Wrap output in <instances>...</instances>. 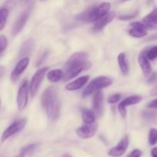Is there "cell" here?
<instances>
[{
	"instance_id": "13",
	"label": "cell",
	"mask_w": 157,
	"mask_h": 157,
	"mask_svg": "<svg viewBox=\"0 0 157 157\" xmlns=\"http://www.w3.org/2000/svg\"><path fill=\"white\" fill-rule=\"evenodd\" d=\"M141 23L146 29L157 30V7L153 9L142 19Z\"/></svg>"
},
{
	"instance_id": "22",
	"label": "cell",
	"mask_w": 157,
	"mask_h": 157,
	"mask_svg": "<svg viewBox=\"0 0 157 157\" xmlns=\"http://www.w3.org/2000/svg\"><path fill=\"white\" fill-rule=\"evenodd\" d=\"M64 72L61 69H55L48 72L47 78L50 82L57 83L63 79Z\"/></svg>"
},
{
	"instance_id": "36",
	"label": "cell",
	"mask_w": 157,
	"mask_h": 157,
	"mask_svg": "<svg viewBox=\"0 0 157 157\" xmlns=\"http://www.w3.org/2000/svg\"><path fill=\"white\" fill-rule=\"evenodd\" d=\"M156 75H156V73L151 74V75H150V78H149V79H148V82L152 83V82H153V81H156Z\"/></svg>"
},
{
	"instance_id": "31",
	"label": "cell",
	"mask_w": 157,
	"mask_h": 157,
	"mask_svg": "<svg viewBox=\"0 0 157 157\" xmlns=\"http://www.w3.org/2000/svg\"><path fill=\"white\" fill-rule=\"evenodd\" d=\"M121 99V94H114L110 95L108 98V103L109 104H116L118 101H120V100Z\"/></svg>"
},
{
	"instance_id": "39",
	"label": "cell",
	"mask_w": 157,
	"mask_h": 157,
	"mask_svg": "<svg viewBox=\"0 0 157 157\" xmlns=\"http://www.w3.org/2000/svg\"><path fill=\"white\" fill-rule=\"evenodd\" d=\"M150 94H151L152 96H157V85L151 90Z\"/></svg>"
},
{
	"instance_id": "35",
	"label": "cell",
	"mask_w": 157,
	"mask_h": 157,
	"mask_svg": "<svg viewBox=\"0 0 157 157\" xmlns=\"http://www.w3.org/2000/svg\"><path fill=\"white\" fill-rule=\"evenodd\" d=\"M148 108L150 109H157V98L156 99L153 100V101H150L147 106Z\"/></svg>"
},
{
	"instance_id": "24",
	"label": "cell",
	"mask_w": 157,
	"mask_h": 157,
	"mask_svg": "<svg viewBox=\"0 0 157 157\" xmlns=\"http://www.w3.org/2000/svg\"><path fill=\"white\" fill-rule=\"evenodd\" d=\"M8 16H9V9L7 8L0 9V31L3 29L6 23Z\"/></svg>"
},
{
	"instance_id": "21",
	"label": "cell",
	"mask_w": 157,
	"mask_h": 157,
	"mask_svg": "<svg viewBox=\"0 0 157 157\" xmlns=\"http://www.w3.org/2000/svg\"><path fill=\"white\" fill-rule=\"evenodd\" d=\"M81 117L83 122L85 124H91L95 122L96 115L93 110L87 108H84L81 110Z\"/></svg>"
},
{
	"instance_id": "7",
	"label": "cell",
	"mask_w": 157,
	"mask_h": 157,
	"mask_svg": "<svg viewBox=\"0 0 157 157\" xmlns=\"http://www.w3.org/2000/svg\"><path fill=\"white\" fill-rule=\"evenodd\" d=\"M29 82L27 80H25L21 83L17 95V105H18V110L20 111L24 110L27 106L29 101Z\"/></svg>"
},
{
	"instance_id": "11",
	"label": "cell",
	"mask_w": 157,
	"mask_h": 157,
	"mask_svg": "<svg viewBox=\"0 0 157 157\" xmlns=\"http://www.w3.org/2000/svg\"><path fill=\"white\" fill-rule=\"evenodd\" d=\"M115 17H116V13L115 12H109L107 15H105L102 18L98 19L97 21H95L94 25L93 26V29H92V31L94 32H95V33L101 32L107 25L110 24L114 19Z\"/></svg>"
},
{
	"instance_id": "42",
	"label": "cell",
	"mask_w": 157,
	"mask_h": 157,
	"mask_svg": "<svg viewBox=\"0 0 157 157\" xmlns=\"http://www.w3.org/2000/svg\"><path fill=\"white\" fill-rule=\"evenodd\" d=\"M17 0H9V2L10 3V4H13V3L16 2Z\"/></svg>"
},
{
	"instance_id": "43",
	"label": "cell",
	"mask_w": 157,
	"mask_h": 157,
	"mask_svg": "<svg viewBox=\"0 0 157 157\" xmlns=\"http://www.w3.org/2000/svg\"><path fill=\"white\" fill-rule=\"evenodd\" d=\"M15 157H25V156H23V155L21 154V153H20L19 154H18V155H17V156H15Z\"/></svg>"
},
{
	"instance_id": "17",
	"label": "cell",
	"mask_w": 157,
	"mask_h": 157,
	"mask_svg": "<svg viewBox=\"0 0 157 157\" xmlns=\"http://www.w3.org/2000/svg\"><path fill=\"white\" fill-rule=\"evenodd\" d=\"M35 47V41L32 38H28L26 41H24L20 48L19 53H18V58L21 59L23 58H29L32 55V52Z\"/></svg>"
},
{
	"instance_id": "2",
	"label": "cell",
	"mask_w": 157,
	"mask_h": 157,
	"mask_svg": "<svg viewBox=\"0 0 157 157\" xmlns=\"http://www.w3.org/2000/svg\"><path fill=\"white\" fill-rule=\"evenodd\" d=\"M110 3L103 2L99 6H94L78 14L76 19L86 23H94L103 16L107 15L110 9Z\"/></svg>"
},
{
	"instance_id": "10",
	"label": "cell",
	"mask_w": 157,
	"mask_h": 157,
	"mask_svg": "<svg viewBox=\"0 0 157 157\" xmlns=\"http://www.w3.org/2000/svg\"><path fill=\"white\" fill-rule=\"evenodd\" d=\"M29 15H30V9H26L20 15V16L15 21V24H14L13 27H12V36H15L18 34H19L21 31L24 29L25 25L26 22H27L28 19L29 18Z\"/></svg>"
},
{
	"instance_id": "18",
	"label": "cell",
	"mask_w": 157,
	"mask_h": 157,
	"mask_svg": "<svg viewBox=\"0 0 157 157\" xmlns=\"http://www.w3.org/2000/svg\"><path fill=\"white\" fill-rule=\"evenodd\" d=\"M103 101L104 96L101 90H98L95 92L93 99V109L95 115L101 117L103 113Z\"/></svg>"
},
{
	"instance_id": "19",
	"label": "cell",
	"mask_w": 157,
	"mask_h": 157,
	"mask_svg": "<svg viewBox=\"0 0 157 157\" xmlns=\"http://www.w3.org/2000/svg\"><path fill=\"white\" fill-rule=\"evenodd\" d=\"M89 78H90L89 75H84V76L81 77V78H78L75 81L67 84L65 86V89L68 91H74V90H79L87 84Z\"/></svg>"
},
{
	"instance_id": "3",
	"label": "cell",
	"mask_w": 157,
	"mask_h": 157,
	"mask_svg": "<svg viewBox=\"0 0 157 157\" xmlns=\"http://www.w3.org/2000/svg\"><path fill=\"white\" fill-rule=\"evenodd\" d=\"M113 84V81L111 78L107 76H99L94 78L88 85L86 87L82 93L83 98H87L90 96L93 93H95L98 90H101V89L105 87H110Z\"/></svg>"
},
{
	"instance_id": "26",
	"label": "cell",
	"mask_w": 157,
	"mask_h": 157,
	"mask_svg": "<svg viewBox=\"0 0 157 157\" xmlns=\"http://www.w3.org/2000/svg\"><path fill=\"white\" fill-rule=\"evenodd\" d=\"M142 117L146 121H151L156 119V117H157V113L156 111H154V110H145L143 111Z\"/></svg>"
},
{
	"instance_id": "40",
	"label": "cell",
	"mask_w": 157,
	"mask_h": 157,
	"mask_svg": "<svg viewBox=\"0 0 157 157\" xmlns=\"http://www.w3.org/2000/svg\"><path fill=\"white\" fill-rule=\"evenodd\" d=\"M5 71H6V68L3 66H0V78L4 75Z\"/></svg>"
},
{
	"instance_id": "34",
	"label": "cell",
	"mask_w": 157,
	"mask_h": 157,
	"mask_svg": "<svg viewBox=\"0 0 157 157\" xmlns=\"http://www.w3.org/2000/svg\"><path fill=\"white\" fill-rule=\"evenodd\" d=\"M118 110H119L121 117H122L123 118H126V117H127V109H126V107H124V106L121 105V104H119V105H118Z\"/></svg>"
},
{
	"instance_id": "25",
	"label": "cell",
	"mask_w": 157,
	"mask_h": 157,
	"mask_svg": "<svg viewBox=\"0 0 157 157\" xmlns=\"http://www.w3.org/2000/svg\"><path fill=\"white\" fill-rule=\"evenodd\" d=\"M38 147V144H29V145H27V146H25V147H22L20 153H21V154L23 155V156H25L26 155L30 154V153H32V152L35 151V150H36L37 147Z\"/></svg>"
},
{
	"instance_id": "14",
	"label": "cell",
	"mask_w": 157,
	"mask_h": 157,
	"mask_svg": "<svg viewBox=\"0 0 157 157\" xmlns=\"http://www.w3.org/2000/svg\"><path fill=\"white\" fill-rule=\"evenodd\" d=\"M147 48L142 51L138 55V63L140 66L144 76L150 77L152 74V67L150 63V60L147 57Z\"/></svg>"
},
{
	"instance_id": "1",
	"label": "cell",
	"mask_w": 157,
	"mask_h": 157,
	"mask_svg": "<svg viewBox=\"0 0 157 157\" xmlns=\"http://www.w3.org/2000/svg\"><path fill=\"white\" fill-rule=\"evenodd\" d=\"M41 104L48 117L52 121L58 119L61 110V104L58 101V91L53 86L48 87L41 96Z\"/></svg>"
},
{
	"instance_id": "15",
	"label": "cell",
	"mask_w": 157,
	"mask_h": 157,
	"mask_svg": "<svg viewBox=\"0 0 157 157\" xmlns=\"http://www.w3.org/2000/svg\"><path fill=\"white\" fill-rule=\"evenodd\" d=\"M131 29L128 30V34L136 38H143L147 35V29L144 28L141 21H133L130 24Z\"/></svg>"
},
{
	"instance_id": "45",
	"label": "cell",
	"mask_w": 157,
	"mask_h": 157,
	"mask_svg": "<svg viewBox=\"0 0 157 157\" xmlns=\"http://www.w3.org/2000/svg\"><path fill=\"white\" fill-rule=\"evenodd\" d=\"M40 1H41V2H46V1H48V0H40Z\"/></svg>"
},
{
	"instance_id": "41",
	"label": "cell",
	"mask_w": 157,
	"mask_h": 157,
	"mask_svg": "<svg viewBox=\"0 0 157 157\" xmlns=\"http://www.w3.org/2000/svg\"><path fill=\"white\" fill-rule=\"evenodd\" d=\"M61 157H72L71 156V154H69V153H64V154H63Z\"/></svg>"
},
{
	"instance_id": "23",
	"label": "cell",
	"mask_w": 157,
	"mask_h": 157,
	"mask_svg": "<svg viewBox=\"0 0 157 157\" xmlns=\"http://www.w3.org/2000/svg\"><path fill=\"white\" fill-rule=\"evenodd\" d=\"M143 100V97L140 96V95H132V96L127 97L125 99L123 100L120 104L124 106V107H127V106L135 105V104H139Z\"/></svg>"
},
{
	"instance_id": "32",
	"label": "cell",
	"mask_w": 157,
	"mask_h": 157,
	"mask_svg": "<svg viewBox=\"0 0 157 157\" xmlns=\"http://www.w3.org/2000/svg\"><path fill=\"white\" fill-rule=\"evenodd\" d=\"M48 55V51L46 50L44 51V52H43L42 54H41V56L39 57V58L38 59V61H37V63H36V65L37 66H40L41 64H42L43 62L44 61V60L46 59V58H47V56Z\"/></svg>"
},
{
	"instance_id": "12",
	"label": "cell",
	"mask_w": 157,
	"mask_h": 157,
	"mask_svg": "<svg viewBox=\"0 0 157 157\" xmlns=\"http://www.w3.org/2000/svg\"><path fill=\"white\" fill-rule=\"evenodd\" d=\"M29 64V58H23L20 59V61L17 63L15 65V68L12 71V74H11V81L13 83L16 82L20 78L23 72L25 71L27 68L28 65Z\"/></svg>"
},
{
	"instance_id": "5",
	"label": "cell",
	"mask_w": 157,
	"mask_h": 157,
	"mask_svg": "<svg viewBox=\"0 0 157 157\" xmlns=\"http://www.w3.org/2000/svg\"><path fill=\"white\" fill-rule=\"evenodd\" d=\"M91 63L90 61H87L86 62L83 63L81 64H77V65L67 67V68H66L65 73H64L63 81H68L71 80L72 78H75L79 74H81V71H83L89 70L91 67Z\"/></svg>"
},
{
	"instance_id": "9",
	"label": "cell",
	"mask_w": 157,
	"mask_h": 157,
	"mask_svg": "<svg viewBox=\"0 0 157 157\" xmlns=\"http://www.w3.org/2000/svg\"><path fill=\"white\" fill-rule=\"evenodd\" d=\"M98 130V125L96 124H84L76 129V133L81 139L92 138Z\"/></svg>"
},
{
	"instance_id": "30",
	"label": "cell",
	"mask_w": 157,
	"mask_h": 157,
	"mask_svg": "<svg viewBox=\"0 0 157 157\" xmlns=\"http://www.w3.org/2000/svg\"><path fill=\"white\" fill-rule=\"evenodd\" d=\"M8 45V40L4 35H0V56L6 49Z\"/></svg>"
},
{
	"instance_id": "16",
	"label": "cell",
	"mask_w": 157,
	"mask_h": 157,
	"mask_svg": "<svg viewBox=\"0 0 157 157\" xmlns=\"http://www.w3.org/2000/svg\"><path fill=\"white\" fill-rule=\"evenodd\" d=\"M88 59V55L85 52H78L75 53L68 58L67 61L65 64V67L67 68L71 66L77 65V64H81L86 62Z\"/></svg>"
},
{
	"instance_id": "6",
	"label": "cell",
	"mask_w": 157,
	"mask_h": 157,
	"mask_svg": "<svg viewBox=\"0 0 157 157\" xmlns=\"http://www.w3.org/2000/svg\"><path fill=\"white\" fill-rule=\"evenodd\" d=\"M26 123H27V120L25 118H22V119L18 120V121H15V122L12 123L10 126L6 128V130L3 132V133L2 134L1 136V140L2 142H4L6 140L9 139V137H11L13 135L16 134L17 133L21 131V130H23L25 127L26 125Z\"/></svg>"
},
{
	"instance_id": "8",
	"label": "cell",
	"mask_w": 157,
	"mask_h": 157,
	"mask_svg": "<svg viewBox=\"0 0 157 157\" xmlns=\"http://www.w3.org/2000/svg\"><path fill=\"white\" fill-rule=\"evenodd\" d=\"M129 147V136H125L120 140L116 147L110 149L108 152V155L112 157H121L127 152Z\"/></svg>"
},
{
	"instance_id": "33",
	"label": "cell",
	"mask_w": 157,
	"mask_h": 157,
	"mask_svg": "<svg viewBox=\"0 0 157 157\" xmlns=\"http://www.w3.org/2000/svg\"><path fill=\"white\" fill-rule=\"evenodd\" d=\"M143 152L139 149H135V150H132L128 155L126 157H141L142 156Z\"/></svg>"
},
{
	"instance_id": "38",
	"label": "cell",
	"mask_w": 157,
	"mask_h": 157,
	"mask_svg": "<svg viewBox=\"0 0 157 157\" xmlns=\"http://www.w3.org/2000/svg\"><path fill=\"white\" fill-rule=\"evenodd\" d=\"M150 154H151V157H157V147L152 149Z\"/></svg>"
},
{
	"instance_id": "27",
	"label": "cell",
	"mask_w": 157,
	"mask_h": 157,
	"mask_svg": "<svg viewBox=\"0 0 157 157\" xmlns=\"http://www.w3.org/2000/svg\"><path fill=\"white\" fill-rule=\"evenodd\" d=\"M147 57L150 61H154L157 58V45L147 48Z\"/></svg>"
},
{
	"instance_id": "4",
	"label": "cell",
	"mask_w": 157,
	"mask_h": 157,
	"mask_svg": "<svg viewBox=\"0 0 157 157\" xmlns=\"http://www.w3.org/2000/svg\"><path fill=\"white\" fill-rule=\"evenodd\" d=\"M48 69L49 67H41L34 74L32 81H31L30 85H29V93H30L32 98H33L36 94L37 91H38V88H39L40 85H41V82H42L43 79L45 76L46 72L48 71Z\"/></svg>"
},
{
	"instance_id": "20",
	"label": "cell",
	"mask_w": 157,
	"mask_h": 157,
	"mask_svg": "<svg viewBox=\"0 0 157 157\" xmlns=\"http://www.w3.org/2000/svg\"><path fill=\"white\" fill-rule=\"evenodd\" d=\"M117 61L121 73L124 75H127L129 73V63L125 53L122 52L119 54L117 57Z\"/></svg>"
},
{
	"instance_id": "44",
	"label": "cell",
	"mask_w": 157,
	"mask_h": 157,
	"mask_svg": "<svg viewBox=\"0 0 157 157\" xmlns=\"http://www.w3.org/2000/svg\"><path fill=\"white\" fill-rule=\"evenodd\" d=\"M127 1H129V0H121V2H127Z\"/></svg>"
},
{
	"instance_id": "29",
	"label": "cell",
	"mask_w": 157,
	"mask_h": 157,
	"mask_svg": "<svg viewBox=\"0 0 157 157\" xmlns=\"http://www.w3.org/2000/svg\"><path fill=\"white\" fill-rule=\"evenodd\" d=\"M138 15H139V10H136L135 12H132V13L124 14V15H119L118 18L120 20H121V21H129V20H131L133 18H136Z\"/></svg>"
},
{
	"instance_id": "46",
	"label": "cell",
	"mask_w": 157,
	"mask_h": 157,
	"mask_svg": "<svg viewBox=\"0 0 157 157\" xmlns=\"http://www.w3.org/2000/svg\"><path fill=\"white\" fill-rule=\"evenodd\" d=\"M0 107H1V98H0Z\"/></svg>"
},
{
	"instance_id": "28",
	"label": "cell",
	"mask_w": 157,
	"mask_h": 157,
	"mask_svg": "<svg viewBox=\"0 0 157 157\" xmlns=\"http://www.w3.org/2000/svg\"><path fill=\"white\" fill-rule=\"evenodd\" d=\"M148 142L151 146H154L157 144V130L156 128H152L150 130L148 136Z\"/></svg>"
},
{
	"instance_id": "37",
	"label": "cell",
	"mask_w": 157,
	"mask_h": 157,
	"mask_svg": "<svg viewBox=\"0 0 157 157\" xmlns=\"http://www.w3.org/2000/svg\"><path fill=\"white\" fill-rule=\"evenodd\" d=\"M147 41H157V35H152V36L149 37L146 39Z\"/></svg>"
}]
</instances>
